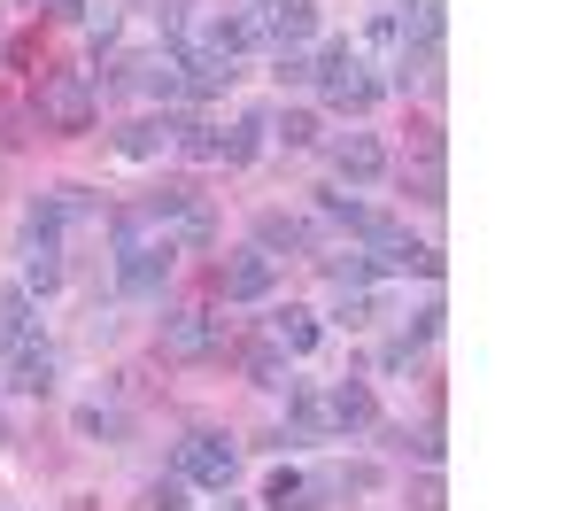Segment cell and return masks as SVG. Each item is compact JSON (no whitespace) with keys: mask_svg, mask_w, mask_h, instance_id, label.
I'll list each match as a JSON object with an SVG mask.
<instances>
[{"mask_svg":"<svg viewBox=\"0 0 580 511\" xmlns=\"http://www.w3.org/2000/svg\"><path fill=\"white\" fill-rule=\"evenodd\" d=\"M310 78L325 86L333 109H372V101H379V86L364 78V62H356V47H325V55L310 62Z\"/></svg>","mask_w":580,"mask_h":511,"instance_id":"obj_1","label":"cell"},{"mask_svg":"<svg viewBox=\"0 0 580 511\" xmlns=\"http://www.w3.org/2000/svg\"><path fill=\"white\" fill-rule=\"evenodd\" d=\"M171 264H178L171 233H163V241H140V248L116 256V287H124L132 302H155V295H163V279H171Z\"/></svg>","mask_w":580,"mask_h":511,"instance_id":"obj_2","label":"cell"},{"mask_svg":"<svg viewBox=\"0 0 580 511\" xmlns=\"http://www.w3.org/2000/svg\"><path fill=\"white\" fill-rule=\"evenodd\" d=\"M39 109H47L62 132H86L93 124V70H55V78L39 86Z\"/></svg>","mask_w":580,"mask_h":511,"instance_id":"obj_3","label":"cell"},{"mask_svg":"<svg viewBox=\"0 0 580 511\" xmlns=\"http://www.w3.org/2000/svg\"><path fill=\"white\" fill-rule=\"evenodd\" d=\"M217 333H225L217 310H171V318H163V357H171V364H194V357L217 349Z\"/></svg>","mask_w":580,"mask_h":511,"instance_id":"obj_4","label":"cell"},{"mask_svg":"<svg viewBox=\"0 0 580 511\" xmlns=\"http://www.w3.org/2000/svg\"><path fill=\"white\" fill-rule=\"evenodd\" d=\"M178 473L202 488H232V473H240V450H232L225 434H194L186 450H178Z\"/></svg>","mask_w":580,"mask_h":511,"instance_id":"obj_5","label":"cell"},{"mask_svg":"<svg viewBox=\"0 0 580 511\" xmlns=\"http://www.w3.org/2000/svg\"><path fill=\"white\" fill-rule=\"evenodd\" d=\"M248 16H256V31L279 39V55H287V47H302V39L318 31V0H256Z\"/></svg>","mask_w":580,"mask_h":511,"instance_id":"obj_6","label":"cell"},{"mask_svg":"<svg viewBox=\"0 0 580 511\" xmlns=\"http://www.w3.org/2000/svg\"><path fill=\"white\" fill-rule=\"evenodd\" d=\"M271 279H279V264L263 256V248H240L225 271H217V287H225V302H256V295H271Z\"/></svg>","mask_w":580,"mask_h":511,"instance_id":"obj_7","label":"cell"},{"mask_svg":"<svg viewBox=\"0 0 580 511\" xmlns=\"http://www.w3.org/2000/svg\"><path fill=\"white\" fill-rule=\"evenodd\" d=\"M333 163H341V179H356V186H372L379 171H387V155H379L372 132H348L341 148H333Z\"/></svg>","mask_w":580,"mask_h":511,"instance_id":"obj_8","label":"cell"},{"mask_svg":"<svg viewBox=\"0 0 580 511\" xmlns=\"http://www.w3.org/2000/svg\"><path fill=\"white\" fill-rule=\"evenodd\" d=\"M178 70H186L178 86H186V93H202V101H209V93H225L232 78H240V62H232V55H217V47H209V55H194V62H178Z\"/></svg>","mask_w":580,"mask_h":511,"instance_id":"obj_9","label":"cell"},{"mask_svg":"<svg viewBox=\"0 0 580 511\" xmlns=\"http://www.w3.org/2000/svg\"><path fill=\"white\" fill-rule=\"evenodd\" d=\"M325 419L341 426V434H364V426H379V403H372V388H333V403H325Z\"/></svg>","mask_w":580,"mask_h":511,"instance_id":"obj_10","label":"cell"},{"mask_svg":"<svg viewBox=\"0 0 580 511\" xmlns=\"http://www.w3.org/2000/svg\"><path fill=\"white\" fill-rule=\"evenodd\" d=\"M271 349L279 357H310L318 349V318L310 310H271Z\"/></svg>","mask_w":580,"mask_h":511,"instance_id":"obj_11","label":"cell"},{"mask_svg":"<svg viewBox=\"0 0 580 511\" xmlns=\"http://www.w3.org/2000/svg\"><path fill=\"white\" fill-rule=\"evenodd\" d=\"M8 388H16V395H47V388H55V357L24 341V349H16V364H8Z\"/></svg>","mask_w":580,"mask_h":511,"instance_id":"obj_12","label":"cell"},{"mask_svg":"<svg viewBox=\"0 0 580 511\" xmlns=\"http://www.w3.org/2000/svg\"><path fill=\"white\" fill-rule=\"evenodd\" d=\"M318 210L333 217V225H348V233H364V241H379V233H387V217H379V210H364L356 194H318Z\"/></svg>","mask_w":580,"mask_h":511,"instance_id":"obj_13","label":"cell"},{"mask_svg":"<svg viewBox=\"0 0 580 511\" xmlns=\"http://www.w3.org/2000/svg\"><path fill=\"white\" fill-rule=\"evenodd\" d=\"M171 148L178 155H194V163H225V132H217V124H171Z\"/></svg>","mask_w":580,"mask_h":511,"instance_id":"obj_14","label":"cell"},{"mask_svg":"<svg viewBox=\"0 0 580 511\" xmlns=\"http://www.w3.org/2000/svg\"><path fill=\"white\" fill-rule=\"evenodd\" d=\"M116 148L132 155V163L163 155V148H171V117H140V124H124V140H116Z\"/></svg>","mask_w":580,"mask_h":511,"instance_id":"obj_15","label":"cell"},{"mask_svg":"<svg viewBox=\"0 0 580 511\" xmlns=\"http://www.w3.org/2000/svg\"><path fill=\"white\" fill-rule=\"evenodd\" d=\"M256 241H263V256H271V248H310V233H302L287 210H263L256 217Z\"/></svg>","mask_w":580,"mask_h":511,"instance_id":"obj_16","label":"cell"},{"mask_svg":"<svg viewBox=\"0 0 580 511\" xmlns=\"http://www.w3.org/2000/svg\"><path fill=\"white\" fill-rule=\"evenodd\" d=\"M24 287H31V295H55V287H62V256H55V241H39V248H31Z\"/></svg>","mask_w":580,"mask_h":511,"instance_id":"obj_17","label":"cell"},{"mask_svg":"<svg viewBox=\"0 0 580 511\" xmlns=\"http://www.w3.org/2000/svg\"><path fill=\"white\" fill-rule=\"evenodd\" d=\"M217 241V217H209V202H194V210L178 217V233H171V248H209Z\"/></svg>","mask_w":580,"mask_h":511,"instance_id":"obj_18","label":"cell"},{"mask_svg":"<svg viewBox=\"0 0 580 511\" xmlns=\"http://www.w3.org/2000/svg\"><path fill=\"white\" fill-rule=\"evenodd\" d=\"M325 271H333L341 295H364V287H372V264H364V256H325Z\"/></svg>","mask_w":580,"mask_h":511,"instance_id":"obj_19","label":"cell"},{"mask_svg":"<svg viewBox=\"0 0 580 511\" xmlns=\"http://www.w3.org/2000/svg\"><path fill=\"white\" fill-rule=\"evenodd\" d=\"M0 341H8V349H24V341H31V302L24 295L0 302Z\"/></svg>","mask_w":580,"mask_h":511,"instance_id":"obj_20","label":"cell"},{"mask_svg":"<svg viewBox=\"0 0 580 511\" xmlns=\"http://www.w3.org/2000/svg\"><path fill=\"white\" fill-rule=\"evenodd\" d=\"M256 148H263V117H240L225 140V163H256Z\"/></svg>","mask_w":580,"mask_h":511,"instance_id":"obj_21","label":"cell"},{"mask_svg":"<svg viewBox=\"0 0 580 511\" xmlns=\"http://www.w3.org/2000/svg\"><path fill=\"white\" fill-rule=\"evenodd\" d=\"M248 380H256V388H287V364H279V349H256V357H248Z\"/></svg>","mask_w":580,"mask_h":511,"instance_id":"obj_22","label":"cell"},{"mask_svg":"<svg viewBox=\"0 0 580 511\" xmlns=\"http://www.w3.org/2000/svg\"><path fill=\"white\" fill-rule=\"evenodd\" d=\"M279 140H287V148H310V140H318V117H310V109H287V117H279Z\"/></svg>","mask_w":580,"mask_h":511,"instance_id":"obj_23","label":"cell"},{"mask_svg":"<svg viewBox=\"0 0 580 511\" xmlns=\"http://www.w3.org/2000/svg\"><path fill=\"white\" fill-rule=\"evenodd\" d=\"M78 426H86V434H101V442H116V434H124V411H101V403H86V411H78Z\"/></svg>","mask_w":580,"mask_h":511,"instance_id":"obj_24","label":"cell"},{"mask_svg":"<svg viewBox=\"0 0 580 511\" xmlns=\"http://www.w3.org/2000/svg\"><path fill=\"white\" fill-rule=\"evenodd\" d=\"M147 511H186V481H155L147 488Z\"/></svg>","mask_w":580,"mask_h":511,"instance_id":"obj_25","label":"cell"},{"mask_svg":"<svg viewBox=\"0 0 580 511\" xmlns=\"http://www.w3.org/2000/svg\"><path fill=\"white\" fill-rule=\"evenodd\" d=\"M410 341H441V302H418V318H410Z\"/></svg>","mask_w":580,"mask_h":511,"instance_id":"obj_26","label":"cell"}]
</instances>
